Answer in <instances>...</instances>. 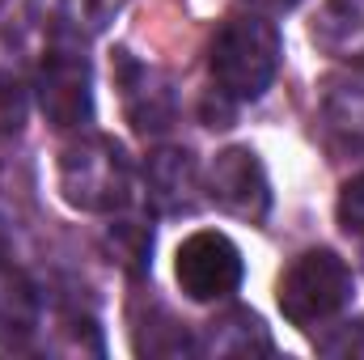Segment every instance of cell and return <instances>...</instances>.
<instances>
[{
	"label": "cell",
	"instance_id": "16",
	"mask_svg": "<svg viewBox=\"0 0 364 360\" xmlns=\"http://www.w3.org/2000/svg\"><path fill=\"white\" fill-rule=\"evenodd\" d=\"M339 225L348 238L364 242V174H356L339 195Z\"/></svg>",
	"mask_w": 364,
	"mask_h": 360
},
{
	"label": "cell",
	"instance_id": "1",
	"mask_svg": "<svg viewBox=\"0 0 364 360\" xmlns=\"http://www.w3.org/2000/svg\"><path fill=\"white\" fill-rule=\"evenodd\" d=\"M279 60H284V43L267 13L225 17L208 47V73H212V90L203 102L208 127H229L237 106L259 102L272 90Z\"/></svg>",
	"mask_w": 364,
	"mask_h": 360
},
{
	"label": "cell",
	"instance_id": "11",
	"mask_svg": "<svg viewBox=\"0 0 364 360\" xmlns=\"http://www.w3.org/2000/svg\"><path fill=\"white\" fill-rule=\"evenodd\" d=\"M309 38L331 60H364V0H322L309 21Z\"/></svg>",
	"mask_w": 364,
	"mask_h": 360
},
{
	"label": "cell",
	"instance_id": "20",
	"mask_svg": "<svg viewBox=\"0 0 364 360\" xmlns=\"http://www.w3.org/2000/svg\"><path fill=\"white\" fill-rule=\"evenodd\" d=\"M360 250H364V242H360Z\"/></svg>",
	"mask_w": 364,
	"mask_h": 360
},
{
	"label": "cell",
	"instance_id": "12",
	"mask_svg": "<svg viewBox=\"0 0 364 360\" xmlns=\"http://www.w3.org/2000/svg\"><path fill=\"white\" fill-rule=\"evenodd\" d=\"M195 352H208V356H272L275 344L259 314L229 309V314H220L203 327V335L195 339Z\"/></svg>",
	"mask_w": 364,
	"mask_h": 360
},
{
	"label": "cell",
	"instance_id": "10",
	"mask_svg": "<svg viewBox=\"0 0 364 360\" xmlns=\"http://www.w3.org/2000/svg\"><path fill=\"white\" fill-rule=\"evenodd\" d=\"M43 327V288L0 259V348H21Z\"/></svg>",
	"mask_w": 364,
	"mask_h": 360
},
{
	"label": "cell",
	"instance_id": "15",
	"mask_svg": "<svg viewBox=\"0 0 364 360\" xmlns=\"http://www.w3.org/2000/svg\"><path fill=\"white\" fill-rule=\"evenodd\" d=\"M26 123V90L17 77L0 73V136H17Z\"/></svg>",
	"mask_w": 364,
	"mask_h": 360
},
{
	"label": "cell",
	"instance_id": "14",
	"mask_svg": "<svg viewBox=\"0 0 364 360\" xmlns=\"http://www.w3.org/2000/svg\"><path fill=\"white\" fill-rule=\"evenodd\" d=\"M106 242H110L114 259L127 271H136V275L149 271V263H153V259H149V255H153V229H149V225H140V221H119V225H110Z\"/></svg>",
	"mask_w": 364,
	"mask_h": 360
},
{
	"label": "cell",
	"instance_id": "3",
	"mask_svg": "<svg viewBox=\"0 0 364 360\" xmlns=\"http://www.w3.org/2000/svg\"><path fill=\"white\" fill-rule=\"evenodd\" d=\"M352 297H356V275L348 268V259H339L326 246L301 250L275 280L279 314L301 331H314V327L339 318L352 305Z\"/></svg>",
	"mask_w": 364,
	"mask_h": 360
},
{
	"label": "cell",
	"instance_id": "19",
	"mask_svg": "<svg viewBox=\"0 0 364 360\" xmlns=\"http://www.w3.org/2000/svg\"><path fill=\"white\" fill-rule=\"evenodd\" d=\"M4 9H9V0H0V13H4Z\"/></svg>",
	"mask_w": 364,
	"mask_h": 360
},
{
	"label": "cell",
	"instance_id": "9",
	"mask_svg": "<svg viewBox=\"0 0 364 360\" xmlns=\"http://www.w3.org/2000/svg\"><path fill=\"white\" fill-rule=\"evenodd\" d=\"M127 0H30V17L55 43H90L110 30Z\"/></svg>",
	"mask_w": 364,
	"mask_h": 360
},
{
	"label": "cell",
	"instance_id": "5",
	"mask_svg": "<svg viewBox=\"0 0 364 360\" xmlns=\"http://www.w3.org/2000/svg\"><path fill=\"white\" fill-rule=\"evenodd\" d=\"M174 275H178V288L191 301L208 305V301H225L229 292H237L246 268H242V250L233 246L229 233L195 229L174 250Z\"/></svg>",
	"mask_w": 364,
	"mask_h": 360
},
{
	"label": "cell",
	"instance_id": "8",
	"mask_svg": "<svg viewBox=\"0 0 364 360\" xmlns=\"http://www.w3.org/2000/svg\"><path fill=\"white\" fill-rule=\"evenodd\" d=\"M199 162L191 149L178 144H161L149 153L144 162V195L161 216H186L199 208Z\"/></svg>",
	"mask_w": 364,
	"mask_h": 360
},
{
	"label": "cell",
	"instance_id": "17",
	"mask_svg": "<svg viewBox=\"0 0 364 360\" xmlns=\"http://www.w3.org/2000/svg\"><path fill=\"white\" fill-rule=\"evenodd\" d=\"M259 9H272V13H279V9H292V4H301V0H255Z\"/></svg>",
	"mask_w": 364,
	"mask_h": 360
},
{
	"label": "cell",
	"instance_id": "6",
	"mask_svg": "<svg viewBox=\"0 0 364 360\" xmlns=\"http://www.w3.org/2000/svg\"><path fill=\"white\" fill-rule=\"evenodd\" d=\"M114 81H119V97H123V115L140 136H161L166 127H174L178 93L161 68H153L127 51H114Z\"/></svg>",
	"mask_w": 364,
	"mask_h": 360
},
{
	"label": "cell",
	"instance_id": "18",
	"mask_svg": "<svg viewBox=\"0 0 364 360\" xmlns=\"http://www.w3.org/2000/svg\"><path fill=\"white\" fill-rule=\"evenodd\" d=\"M0 259H4V233H0Z\"/></svg>",
	"mask_w": 364,
	"mask_h": 360
},
{
	"label": "cell",
	"instance_id": "2",
	"mask_svg": "<svg viewBox=\"0 0 364 360\" xmlns=\"http://www.w3.org/2000/svg\"><path fill=\"white\" fill-rule=\"evenodd\" d=\"M55 186L68 208L93 212V216H114L136 199V170L119 140L85 132L60 149Z\"/></svg>",
	"mask_w": 364,
	"mask_h": 360
},
{
	"label": "cell",
	"instance_id": "7",
	"mask_svg": "<svg viewBox=\"0 0 364 360\" xmlns=\"http://www.w3.org/2000/svg\"><path fill=\"white\" fill-rule=\"evenodd\" d=\"M208 199L242 221H263L272 212V182L250 144L216 153V162L208 166Z\"/></svg>",
	"mask_w": 364,
	"mask_h": 360
},
{
	"label": "cell",
	"instance_id": "13",
	"mask_svg": "<svg viewBox=\"0 0 364 360\" xmlns=\"http://www.w3.org/2000/svg\"><path fill=\"white\" fill-rule=\"evenodd\" d=\"M326 119H331V127L352 149H364V77L339 81L331 90V97H326Z\"/></svg>",
	"mask_w": 364,
	"mask_h": 360
},
{
	"label": "cell",
	"instance_id": "4",
	"mask_svg": "<svg viewBox=\"0 0 364 360\" xmlns=\"http://www.w3.org/2000/svg\"><path fill=\"white\" fill-rule=\"evenodd\" d=\"M34 97L51 127L81 132L93 123V68L85 60V43H55L43 51L34 73Z\"/></svg>",
	"mask_w": 364,
	"mask_h": 360
}]
</instances>
